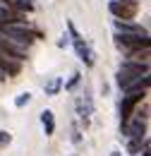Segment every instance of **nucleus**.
<instances>
[{"label": "nucleus", "instance_id": "obj_2", "mask_svg": "<svg viewBox=\"0 0 151 156\" xmlns=\"http://www.w3.org/2000/svg\"><path fill=\"white\" fill-rule=\"evenodd\" d=\"M0 34H2V36H7V39H12L15 43H19L22 48H29L36 39H41V34H38V31L26 29L24 24H2V22H0Z\"/></svg>", "mask_w": 151, "mask_h": 156}, {"label": "nucleus", "instance_id": "obj_8", "mask_svg": "<svg viewBox=\"0 0 151 156\" xmlns=\"http://www.w3.org/2000/svg\"><path fill=\"white\" fill-rule=\"evenodd\" d=\"M0 22L2 24H26V15L10 7V5H2L0 7Z\"/></svg>", "mask_w": 151, "mask_h": 156}, {"label": "nucleus", "instance_id": "obj_10", "mask_svg": "<svg viewBox=\"0 0 151 156\" xmlns=\"http://www.w3.org/2000/svg\"><path fill=\"white\" fill-rule=\"evenodd\" d=\"M0 70H2L5 75H19L22 62H17L15 58H10L5 51H0Z\"/></svg>", "mask_w": 151, "mask_h": 156}, {"label": "nucleus", "instance_id": "obj_7", "mask_svg": "<svg viewBox=\"0 0 151 156\" xmlns=\"http://www.w3.org/2000/svg\"><path fill=\"white\" fill-rule=\"evenodd\" d=\"M0 51H5L10 58H15L17 62H24V60H26V48H22L19 43H15L12 39H7V36H2V34H0Z\"/></svg>", "mask_w": 151, "mask_h": 156}, {"label": "nucleus", "instance_id": "obj_3", "mask_svg": "<svg viewBox=\"0 0 151 156\" xmlns=\"http://www.w3.org/2000/svg\"><path fill=\"white\" fill-rule=\"evenodd\" d=\"M115 41H118V46L125 48L127 53H130V51H142V48H149L151 46V39H149L146 31H120V34L115 36Z\"/></svg>", "mask_w": 151, "mask_h": 156}, {"label": "nucleus", "instance_id": "obj_13", "mask_svg": "<svg viewBox=\"0 0 151 156\" xmlns=\"http://www.w3.org/2000/svg\"><path fill=\"white\" fill-rule=\"evenodd\" d=\"M60 87H62V79H60V77H53L48 84H46V94H48V96H55L58 91H60Z\"/></svg>", "mask_w": 151, "mask_h": 156}, {"label": "nucleus", "instance_id": "obj_19", "mask_svg": "<svg viewBox=\"0 0 151 156\" xmlns=\"http://www.w3.org/2000/svg\"><path fill=\"white\" fill-rule=\"evenodd\" d=\"M0 2H7V0H0Z\"/></svg>", "mask_w": 151, "mask_h": 156}, {"label": "nucleus", "instance_id": "obj_17", "mask_svg": "<svg viewBox=\"0 0 151 156\" xmlns=\"http://www.w3.org/2000/svg\"><path fill=\"white\" fill-rule=\"evenodd\" d=\"M79 77H82V75H79V72H75V75H72V79H70V82L65 84V89H75V87H77V82H79Z\"/></svg>", "mask_w": 151, "mask_h": 156}, {"label": "nucleus", "instance_id": "obj_1", "mask_svg": "<svg viewBox=\"0 0 151 156\" xmlns=\"http://www.w3.org/2000/svg\"><path fill=\"white\" fill-rule=\"evenodd\" d=\"M144 75H149V62H142V60H125L118 70V84L120 89H127L132 82L142 79Z\"/></svg>", "mask_w": 151, "mask_h": 156}, {"label": "nucleus", "instance_id": "obj_18", "mask_svg": "<svg viewBox=\"0 0 151 156\" xmlns=\"http://www.w3.org/2000/svg\"><path fill=\"white\" fill-rule=\"evenodd\" d=\"M142 156H149V147H146V149H144V154H142Z\"/></svg>", "mask_w": 151, "mask_h": 156}, {"label": "nucleus", "instance_id": "obj_15", "mask_svg": "<svg viewBox=\"0 0 151 156\" xmlns=\"http://www.w3.org/2000/svg\"><path fill=\"white\" fill-rule=\"evenodd\" d=\"M29 101H31V94H29V91H22V94L15 98V106H17V108H24Z\"/></svg>", "mask_w": 151, "mask_h": 156}, {"label": "nucleus", "instance_id": "obj_4", "mask_svg": "<svg viewBox=\"0 0 151 156\" xmlns=\"http://www.w3.org/2000/svg\"><path fill=\"white\" fill-rule=\"evenodd\" d=\"M108 10H111V15H113L115 20L130 22V20H134L137 12H139V2H137V0H111Z\"/></svg>", "mask_w": 151, "mask_h": 156}, {"label": "nucleus", "instance_id": "obj_5", "mask_svg": "<svg viewBox=\"0 0 151 156\" xmlns=\"http://www.w3.org/2000/svg\"><path fill=\"white\" fill-rule=\"evenodd\" d=\"M67 29H70V36H72V46H75V51H77V55L84 60V65L86 67H94V62H96V55H94V51L86 46V41L82 39L79 34H77V29H75V24L70 22L67 24Z\"/></svg>", "mask_w": 151, "mask_h": 156}, {"label": "nucleus", "instance_id": "obj_16", "mask_svg": "<svg viewBox=\"0 0 151 156\" xmlns=\"http://www.w3.org/2000/svg\"><path fill=\"white\" fill-rule=\"evenodd\" d=\"M10 139H12V137H10V132L0 130V147H7V144H10Z\"/></svg>", "mask_w": 151, "mask_h": 156}, {"label": "nucleus", "instance_id": "obj_6", "mask_svg": "<svg viewBox=\"0 0 151 156\" xmlns=\"http://www.w3.org/2000/svg\"><path fill=\"white\" fill-rule=\"evenodd\" d=\"M144 96H146V94H125V96H122V103H120V122H122V125L132 120L134 108H137V103Z\"/></svg>", "mask_w": 151, "mask_h": 156}, {"label": "nucleus", "instance_id": "obj_11", "mask_svg": "<svg viewBox=\"0 0 151 156\" xmlns=\"http://www.w3.org/2000/svg\"><path fill=\"white\" fill-rule=\"evenodd\" d=\"M41 125L46 130V137L55 132V115H53V111H43L41 113Z\"/></svg>", "mask_w": 151, "mask_h": 156}, {"label": "nucleus", "instance_id": "obj_14", "mask_svg": "<svg viewBox=\"0 0 151 156\" xmlns=\"http://www.w3.org/2000/svg\"><path fill=\"white\" fill-rule=\"evenodd\" d=\"M142 147H149V144H146V139H130V147H127V149H130L132 154H139V151H142Z\"/></svg>", "mask_w": 151, "mask_h": 156}, {"label": "nucleus", "instance_id": "obj_9", "mask_svg": "<svg viewBox=\"0 0 151 156\" xmlns=\"http://www.w3.org/2000/svg\"><path fill=\"white\" fill-rule=\"evenodd\" d=\"M122 130H125V135L130 137V139H144V135H146V120L134 118L132 122H125L122 125Z\"/></svg>", "mask_w": 151, "mask_h": 156}, {"label": "nucleus", "instance_id": "obj_12", "mask_svg": "<svg viewBox=\"0 0 151 156\" xmlns=\"http://www.w3.org/2000/svg\"><path fill=\"white\" fill-rule=\"evenodd\" d=\"M77 108H79V115L84 120V125H86V122H89V115H91V101H89V98H79V101H77Z\"/></svg>", "mask_w": 151, "mask_h": 156}]
</instances>
